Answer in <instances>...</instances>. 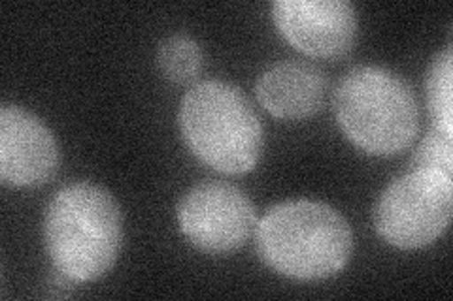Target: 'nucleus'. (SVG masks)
Instances as JSON below:
<instances>
[{"instance_id":"nucleus-1","label":"nucleus","mask_w":453,"mask_h":301,"mask_svg":"<svg viewBox=\"0 0 453 301\" xmlns=\"http://www.w3.org/2000/svg\"><path fill=\"white\" fill-rule=\"evenodd\" d=\"M121 239L119 206L101 184L73 183L48 204L44 243L55 271L66 281L104 277L118 260Z\"/></svg>"},{"instance_id":"nucleus-2","label":"nucleus","mask_w":453,"mask_h":301,"mask_svg":"<svg viewBox=\"0 0 453 301\" xmlns=\"http://www.w3.org/2000/svg\"><path fill=\"white\" fill-rule=\"evenodd\" d=\"M255 245L276 274L295 281H321L346 267L353 234L334 207L314 199H291L263 214Z\"/></svg>"},{"instance_id":"nucleus-3","label":"nucleus","mask_w":453,"mask_h":301,"mask_svg":"<svg viewBox=\"0 0 453 301\" xmlns=\"http://www.w3.org/2000/svg\"><path fill=\"white\" fill-rule=\"evenodd\" d=\"M178 123L189 151L219 174H248L261 161V119L231 83L210 79L193 85L181 98Z\"/></svg>"},{"instance_id":"nucleus-4","label":"nucleus","mask_w":453,"mask_h":301,"mask_svg":"<svg viewBox=\"0 0 453 301\" xmlns=\"http://www.w3.org/2000/svg\"><path fill=\"white\" fill-rule=\"evenodd\" d=\"M344 136L374 156L403 153L419 131L416 94L399 74L380 66L351 68L334 93Z\"/></svg>"},{"instance_id":"nucleus-5","label":"nucleus","mask_w":453,"mask_h":301,"mask_svg":"<svg viewBox=\"0 0 453 301\" xmlns=\"http://www.w3.org/2000/svg\"><path fill=\"white\" fill-rule=\"evenodd\" d=\"M453 177L434 169H410L381 192L374 228L389 245L429 247L448 230L453 209Z\"/></svg>"},{"instance_id":"nucleus-6","label":"nucleus","mask_w":453,"mask_h":301,"mask_svg":"<svg viewBox=\"0 0 453 301\" xmlns=\"http://www.w3.org/2000/svg\"><path fill=\"white\" fill-rule=\"evenodd\" d=\"M176 219L180 232L206 254L240 249L257 228L248 194L225 181H203L181 196Z\"/></svg>"},{"instance_id":"nucleus-7","label":"nucleus","mask_w":453,"mask_h":301,"mask_svg":"<svg viewBox=\"0 0 453 301\" xmlns=\"http://www.w3.org/2000/svg\"><path fill=\"white\" fill-rule=\"evenodd\" d=\"M273 19L283 40L314 59H340L357 36V13L346 0H278Z\"/></svg>"},{"instance_id":"nucleus-8","label":"nucleus","mask_w":453,"mask_h":301,"mask_svg":"<svg viewBox=\"0 0 453 301\" xmlns=\"http://www.w3.org/2000/svg\"><path fill=\"white\" fill-rule=\"evenodd\" d=\"M59 168V147L50 128L19 106L0 109V181L13 189L48 183Z\"/></svg>"},{"instance_id":"nucleus-9","label":"nucleus","mask_w":453,"mask_h":301,"mask_svg":"<svg viewBox=\"0 0 453 301\" xmlns=\"http://www.w3.org/2000/svg\"><path fill=\"white\" fill-rule=\"evenodd\" d=\"M259 104L273 117L301 121L321 109L327 79L323 71L308 63L281 61L268 66L255 85Z\"/></svg>"},{"instance_id":"nucleus-10","label":"nucleus","mask_w":453,"mask_h":301,"mask_svg":"<svg viewBox=\"0 0 453 301\" xmlns=\"http://www.w3.org/2000/svg\"><path fill=\"white\" fill-rule=\"evenodd\" d=\"M427 100L433 128L453 136V55L446 49L436 56L427 78Z\"/></svg>"},{"instance_id":"nucleus-11","label":"nucleus","mask_w":453,"mask_h":301,"mask_svg":"<svg viewBox=\"0 0 453 301\" xmlns=\"http://www.w3.org/2000/svg\"><path fill=\"white\" fill-rule=\"evenodd\" d=\"M157 63L166 79L188 83L201 74L204 55L201 46L191 36L173 34L161 41Z\"/></svg>"},{"instance_id":"nucleus-12","label":"nucleus","mask_w":453,"mask_h":301,"mask_svg":"<svg viewBox=\"0 0 453 301\" xmlns=\"http://www.w3.org/2000/svg\"><path fill=\"white\" fill-rule=\"evenodd\" d=\"M412 169H434L453 177V136L433 128L416 149Z\"/></svg>"}]
</instances>
